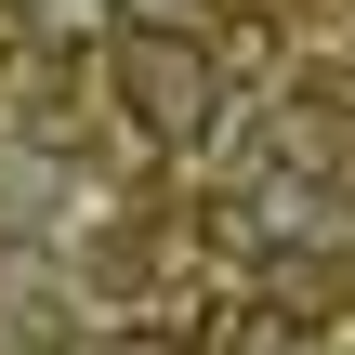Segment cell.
<instances>
[{"instance_id":"6da1fadb","label":"cell","mask_w":355,"mask_h":355,"mask_svg":"<svg viewBox=\"0 0 355 355\" xmlns=\"http://www.w3.org/2000/svg\"><path fill=\"white\" fill-rule=\"evenodd\" d=\"M119 79H132V119H145L158 145H198V132L224 119V79H211V53H198V40H132V53H119Z\"/></svg>"},{"instance_id":"7a4b0ae2","label":"cell","mask_w":355,"mask_h":355,"mask_svg":"<svg viewBox=\"0 0 355 355\" xmlns=\"http://www.w3.org/2000/svg\"><path fill=\"white\" fill-rule=\"evenodd\" d=\"M40 26H53V40H105L119 13H105V0H40Z\"/></svg>"}]
</instances>
